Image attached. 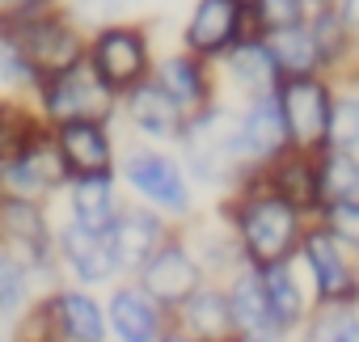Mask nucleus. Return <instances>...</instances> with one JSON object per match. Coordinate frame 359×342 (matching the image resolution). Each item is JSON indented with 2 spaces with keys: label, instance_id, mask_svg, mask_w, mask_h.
Segmentation results:
<instances>
[{
  "label": "nucleus",
  "instance_id": "nucleus-20",
  "mask_svg": "<svg viewBox=\"0 0 359 342\" xmlns=\"http://www.w3.org/2000/svg\"><path fill=\"white\" fill-rule=\"evenodd\" d=\"M279 106H283L287 131H292L300 144H317V139L325 135V127H330V97H325V89H321L317 81H304V76L292 81V85L283 89Z\"/></svg>",
  "mask_w": 359,
  "mask_h": 342
},
{
  "label": "nucleus",
  "instance_id": "nucleus-2",
  "mask_svg": "<svg viewBox=\"0 0 359 342\" xmlns=\"http://www.w3.org/2000/svg\"><path fill=\"white\" fill-rule=\"evenodd\" d=\"M30 106L47 131H55L64 123H106L110 127L118 118V93H110L89 64H76L60 76H47L34 89Z\"/></svg>",
  "mask_w": 359,
  "mask_h": 342
},
{
  "label": "nucleus",
  "instance_id": "nucleus-15",
  "mask_svg": "<svg viewBox=\"0 0 359 342\" xmlns=\"http://www.w3.org/2000/svg\"><path fill=\"white\" fill-rule=\"evenodd\" d=\"M60 199H64V216L60 220H68V224H76L85 233H97V237H106L110 224L123 212V191H118L114 174L68 178V186L60 191Z\"/></svg>",
  "mask_w": 359,
  "mask_h": 342
},
{
  "label": "nucleus",
  "instance_id": "nucleus-14",
  "mask_svg": "<svg viewBox=\"0 0 359 342\" xmlns=\"http://www.w3.org/2000/svg\"><path fill=\"white\" fill-rule=\"evenodd\" d=\"M245 22V0H195V9L182 30V47L195 60H216L237 47Z\"/></svg>",
  "mask_w": 359,
  "mask_h": 342
},
{
  "label": "nucleus",
  "instance_id": "nucleus-12",
  "mask_svg": "<svg viewBox=\"0 0 359 342\" xmlns=\"http://www.w3.org/2000/svg\"><path fill=\"white\" fill-rule=\"evenodd\" d=\"M135 283L169 313H177L187 304V296H195L199 287H203V275H199V266H195V258H191V249L182 245V237H169L148 262H144V271L135 275Z\"/></svg>",
  "mask_w": 359,
  "mask_h": 342
},
{
  "label": "nucleus",
  "instance_id": "nucleus-5",
  "mask_svg": "<svg viewBox=\"0 0 359 342\" xmlns=\"http://www.w3.org/2000/svg\"><path fill=\"white\" fill-rule=\"evenodd\" d=\"M85 64L97 72V81L110 89V93H127L131 85L148 81L152 76V43H148V30L135 26V22H118V26H106L97 34L85 39Z\"/></svg>",
  "mask_w": 359,
  "mask_h": 342
},
{
  "label": "nucleus",
  "instance_id": "nucleus-18",
  "mask_svg": "<svg viewBox=\"0 0 359 342\" xmlns=\"http://www.w3.org/2000/svg\"><path fill=\"white\" fill-rule=\"evenodd\" d=\"M152 81L161 85V93L182 110L187 118L199 114L203 106H212V89H208V72H203V60L187 55V51H169L161 60H152Z\"/></svg>",
  "mask_w": 359,
  "mask_h": 342
},
{
  "label": "nucleus",
  "instance_id": "nucleus-23",
  "mask_svg": "<svg viewBox=\"0 0 359 342\" xmlns=\"http://www.w3.org/2000/svg\"><path fill=\"white\" fill-rule=\"evenodd\" d=\"M43 296V283L34 279V271L0 245V329H9L34 300Z\"/></svg>",
  "mask_w": 359,
  "mask_h": 342
},
{
  "label": "nucleus",
  "instance_id": "nucleus-33",
  "mask_svg": "<svg viewBox=\"0 0 359 342\" xmlns=\"http://www.w3.org/2000/svg\"><path fill=\"white\" fill-rule=\"evenodd\" d=\"M254 18L271 34L296 30V22H300V0H254Z\"/></svg>",
  "mask_w": 359,
  "mask_h": 342
},
{
  "label": "nucleus",
  "instance_id": "nucleus-3",
  "mask_svg": "<svg viewBox=\"0 0 359 342\" xmlns=\"http://www.w3.org/2000/svg\"><path fill=\"white\" fill-rule=\"evenodd\" d=\"M114 178L140 199V207L156 216H191V182L182 174V165H177V156L161 148L131 144L114 165Z\"/></svg>",
  "mask_w": 359,
  "mask_h": 342
},
{
  "label": "nucleus",
  "instance_id": "nucleus-22",
  "mask_svg": "<svg viewBox=\"0 0 359 342\" xmlns=\"http://www.w3.org/2000/svg\"><path fill=\"white\" fill-rule=\"evenodd\" d=\"M237 135H241V152L245 156H271L283 148L287 139V123H283V106L279 97H258L250 102V110L237 118Z\"/></svg>",
  "mask_w": 359,
  "mask_h": 342
},
{
  "label": "nucleus",
  "instance_id": "nucleus-30",
  "mask_svg": "<svg viewBox=\"0 0 359 342\" xmlns=\"http://www.w3.org/2000/svg\"><path fill=\"white\" fill-rule=\"evenodd\" d=\"M39 72L26 64V55L0 34V93H9V97H34L39 89Z\"/></svg>",
  "mask_w": 359,
  "mask_h": 342
},
{
  "label": "nucleus",
  "instance_id": "nucleus-24",
  "mask_svg": "<svg viewBox=\"0 0 359 342\" xmlns=\"http://www.w3.org/2000/svg\"><path fill=\"white\" fill-rule=\"evenodd\" d=\"M224 68H229L233 85H237L241 93H250V102L275 93L279 68H275V60H271V51H266L262 43H237V47L224 55Z\"/></svg>",
  "mask_w": 359,
  "mask_h": 342
},
{
  "label": "nucleus",
  "instance_id": "nucleus-13",
  "mask_svg": "<svg viewBox=\"0 0 359 342\" xmlns=\"http://www.w3.org/2000/svg\"><path fill=\"white\" fill-rule=\"evenodd\" d=\"M39 300L47 308L55 342H110L106 338V308H102L97 292L72 287V283H55Z\"/></svg>",
  "mask_w": 359,
  "mask_h": 342
},
{
  "label": "nucleus",
  "instance_id": "nucleus-8",
  "mask_svg": "<svg viewBox=\"0 0 359 342\" xmlns=\"http://www.w3.org/2000/svg\"><path fill=\"white\" fill-rule=\"evenodd\" d=\"M237 228H241V245L258 271L287 262V245L296 237V207H287L279 195L250 199L237 216Z\"/></svg>",
  "mask_w": 359,
  "mask_h": 342
},
{
  "label": "nucleus",
  "instance_id": "nucleus-16",
  "mask_svg": "<svg viewBox=\"0 0 359 342\" xmlns=\"http://www.w3.org/2000/svg\"><path fill=\"white\" fill-rule=\"evenodd\" d=\"M60 160L68 169V178H89V174H114L118 148L106 123H64L51 131Z\"/></svg>",
  "mask_w": 359,
  "mask_h": 342
},
{
  "label": "nucleus",
  "instance_id": "nucleus-39",
  "mask_svg": "<svg viewBox=\"0 0 359 342\" xmlns=\"http://www.w3.org/2000/svg\"><path fill=\"white\" fill-rule=\"evenodd\" d=\"M0 342H9V334H5V329H0Z\"/></svg>",
  "mask_w": 359,
  "mask_h": 342
},
{
  "label": "nucleus",
  "instance_id": "nucleus-28",
  "mask_svg": "<svg viewBox=\"0 0 359 342\" xmlns=\"http://www.w3.org/2000/svg\"><path fill=\"white\" fill-rule=\"evenodd\" d=\"M317 191L330 203H359V160L351 152H334L317 178Z\"/></svg>",
  "mask_w": 359,
  "mask_h": 342
},
{
  "label": "nucleus",
  "instance_id": "nucleus-7",
  "mask_svg": "<svg viewBox=\"0 0 359 342\" xmlns=\"http://www.w3.org/2000/svg\"><path fill=\"white\" fill-rule=\"evenodd\" d=\"M68 186V169L60 160V148L51 131H39L26 148L0 160V199H26V203H51Z\"/></svg>",
  "mask_w": 359,
  "mask_h": 342
},
{
  "label": "nucleus",
  "instance_id": "nucleus-40",
  "mask_svg": "<svg viewBox=\"0 0 359 342\" xmlns=\"http://www.w3.org/2000/svg\"><path fill=\"white\" fill-rule=\"evenodd\" d=\"M245 342H250V338H245Z\"/></svg>",
  "mask_w": 359,
  "mask_h": 342
},
{
  "label": "nucleus",
  "instance_id": "nucleus-1",
  "mask_svg": "<svg viewBox=\"0 0 359 342\" xmlns=\"http://www.w3.org/2000/svg\"><path fill=\"white\" fill-rule=\"evenodd\" d=\"M177 144H182V160H177L182 174L203 186H224L233 178V169L245 160L237 118L224 106H203L199 114H191Z\"/></svg>",
  "mask_w": 359,
  "mask_h": 342
},
{
  "label": "nucleus",
  "instance_id": "nucleus-10",
  "mask_svg": "<svg viewBox=\"0 0 359 342\" xmlns=\"http://www.w3.org/2000/svg\"><path fill=\"white\" fill-rule=\"evenodd\" d=\"M169 220L148 212V207H123L118 220L110 224L106 233V249H110V262H114V275L118 279H135L144 271V262L169 241Z\"/></svg>",
  "mask_w": 359,
  "mask_h": 342
},
{
  "label": "nucleus",
  "instance_id": "nucleus-38",
  "mask_svg": "<svg viewBox=\"0 0 359 342\" xmlns=\"http://www.w3.org/2000/svg\"><path fill=\"white\" fill-rule=\"evenodd\" d=\"M342 13H346V22H355V26H359V0H346Z\"/></svg>",
  "mask_w": 359,
  "mask_h": 342
},
{
  "label": "nucleus",
  "instance_id": "nucleus-29",
  "mask_svg": "<svg viewBox=\"0 0 359 342\" xmlns=\"http://www.w3.org/2000/svg\"><path fill=\"white\" fill-rule=\"evenodd\" d=\"M271 60H275V68H283V72H296V76H304L313 64H317V43H313V34L309 30H283V34H271Z\"/></svg>",
  "mask_w": 359,
  "mask_h": 342
},
{
  "label": "nucleus",
  "instance_id": "nucleus-4",
  "mask_svg": "<svg viewBox=\"0 0 359 342\" xmlns=\"http://www.w3.org/2000/svg\"><path fill=\"white\" fill-rule=\"evenodd\" d=\"M0 34L26 55V64L39 72V81L60 76V72L85 64V34L64 18V9L5 18V30H0Z\"/></svg>",
  "mask_w": 359,
  "mask_h": 342
},
{
  "label": "nucleus",
  "instance_id": "nucleus-31",
  "mask_svg": "<svg viewBox=\"0 0 359 342\" xmlns=\"http://www.w3.org/2000/svg\"><path fill=\"white\" fill-rule=\"evenodd\" d=\"M275 178H279L275 195H279L287 207H292V203H300V199L309 203V199L317 195V186H313V174H309V169H304L300 160H287V165H279V174H275Z\"/></svg>",
  "mask_w": 359,
  "mask_h": 342
},
{
  "label": "nucleus",
  "instance_id": "nucleus-34",
  "mask_svg": "<svg viewBox=\"0 0 359 342\" xmlns=\"http://www.w3.org/2000/svg\"><path fill=\"white\" fill-rule=\"evenodd\" d=\"M313 342H359V317L351 313H325L313 329Z\"/></svg>",
  "mask_w": 359,
  "mask_h": 342
},
{
  "label": "nucleus",
  "instance_id": "nucleus-9",
  "mask_svg": "<svg viewBox=\"0 0 359 342\" xmlns=\"http://www.w3.org/2000/svg\"><path fill=\"white\" fill-rule=\"evenodd\" d=\"M51 258H55V275L60 283H72V287H106L114 283V262H110V249H106V237L97 233H85L68 220H55V245H51Z\"/></svg>",
  "mask_w": 359,
  "mask_h": 342
},
{
  "label": "nucleus",
  "instance_id": "nucleus-17",
  "mask_svg": "<svg viewBox=\"0 0 359 342\" xmlns=\"http://www.w3.org/2000/svg\"><path fill=\"white\" fill-rule=\"evenodd\" d=\"M118 114L127 118V127H131L135 135H144V139H152V144H169V139L182 135V127H187V114L161 93V85H156L152 76L140 81V85H131V89L118 97Z\"/></svg>",
  "mask_w": 359,
  "mask_h": 342
},
{
  "label": "nucleus",
  "instance_id": "nucleus-26",
  "mask_svg": "<svg viewBox=\"0 0 359 342\" xmlns=\"http://www.w3.org/2000/svg\"><path fill=\"white\" fill-rule=\"evenodd\" d=\"M64 18L89 39V34H97V30H106V26H118V22H127V0H64Z\"/></svg>",
  "mask_w": 359,
  "mask_h": 342
},
{
  "label": "nucleus",
  "instance_id": "nucleus-19",
  "mask_svg": "<svg viewBox=\"0 0 359 342\" xmlns=\"http://www.w3.org/2000/svg\"><path fill=\"white\" fill-rule=\"evenodd\" d=\"M187 338L195 342H229L237 329H233V317H229V296L220 287H199L195 296H187V304L177 308V325Z\"/></svg>",
  "mask_w": 359,
  "mask_h": 342
},
{
  "label": "nucleus",
  "instance_id": "nucleus-32",
  "mask_svg": "<svg viewBox=\"0 0 359 342\" xmlns=\"http://www.w3.org/2000/svg\"><path fill=\"white\" fill-rule=\"evenodd\" d=\"M330 139L338 148H355L359 144V102L355 97H338V106H330Z\"/></svg>",
  "mask_w": 359,
  "mask_h": 342
},
{
  "label": "nucleus",
  "instance_id": "nucleus-6",
  "mask_svg": "<svg viewBox=\"0 0 359 342\" xmlns=\"http://www.w3.org/2000/svg\"><path fill=\"white\" fill-rule=\"evenodd\" d=\"M0 245L13 249V254L34 271V279L43 283V292H51V287L60 283V275H55V258H51V245H55V220H51L47 203L0 199Z\"/></svg>",
  "mask_w": 359,
  "mask_h": 342
},
{
  "label": "nucleus",
  "instance_id": "nucleus-35",
  "mask_svg": "<svg viewBox=\"0 0 359 342\" xmlns=\"http://www.w3.org/2000/svg\"><path fill=\"white\" fill-rule=\"evenodd\" d=\"M330 228H334V237H342L346 245L359 249V203H334L330 207Z\"/></svg>",
  "mask_w": 359,
  "mask_h": 342
},
{
  "label": "nucleus",
  "instance_id": "nucleus-11",
  "mask_svg": "<svg viewBox=\"0 0 359 342\" xmlns=\"http://www.w3.org/2000/svg\"><path fill=\"white\" fill-rule=\"evenodd\" d=\"M102 308H106V338L110 342H161V334L169 329L165 308L135 279L114 283L106 292Z\"/></svg>",
  "mask_w": 359,
  "mask_h": 342
},
{
  "label": "nucleus",
  "instance_id": "nucleus-25",
  "mask_svg": "<svg viewBox=\"0 0 359 342\" xmlns=\"http://www.w3.org/2000/svg\"><path fill=\"white\" fill-rule=\"evenodd\" d=\"M262 279V292H266V308H271V321H275V334L296 325L300 321V287L287 271V262H275V266H262L258 271Z\"/></svg>",
  "mask_w": 359,
  "mask_h": 342
},
{
  "label": "nucleus",
  "instance_id": "nucleus-36",
  "mask_svg": "<svg viewBox=\"0 0 359 342\" xmlns=\"http://www.w3.org/2000/svg\"><path fill=\"white\" fill-rule=\"evenodd\" d=\"M64 0H0V13L5 18H22V13H47V9H60Z\"/></svg>",
  "mask_w": 359,
  "mask_h": 342
},
{
  "label": "nucleus",
  "instance_id": "nucleus-27",
  "mask_svg": "<svg viewBox=\"0 0 359 342\" xmlns=\"http://www.w3.org/2000/svg\"><path fill=\"white\" fill-rule=\"evenodd\" d=\"M309 266L317 275V287L325 296H342L346 292V262L338 254V245L325 237V233H313L309 237Z\"/></svg>",
  "mask_w": 359,
  "mask_h": 342
},
{
  "label": "nucleus",
  "instance_id": "nucleus-21",
  "mask_svg": "<svg viewBox=\"0 0 359 342\" xmlns=\"http://www.w3.org/2000/svg\"><path fill=\"white\" fill-rule=\"evenodd\" d=\"M224 296H229V317H233V329L237 334H245L250 342H271L275 338V321H271V308H266V292H262L258 271H241L237 283Z\"/></svg>",
  "mask_w": 359,
  "mask_h": 342
},
{
  "label": "nucleus",
  "instance_id": "nucleus-37",
  "mask_svg": "<svg viewBox=\"0 0 359 342\" xmlns=\"http://www.w3.org/2000/svg\"><path fill=\"white\" fill-rule=\"evenodd\" d=\"M161 342H195V338H187L182 329H173V325H169V329L161 334Z\"/></svg>",
  "mask_w": 359,
  "mask_h": 342
}]
</instances>
